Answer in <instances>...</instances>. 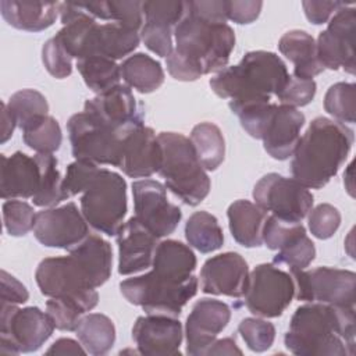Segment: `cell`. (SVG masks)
<instances>
[{"instance_id": "cell-1", "label": "cell", "mask_w": 356, "mask_h": 356, "mask_svg": "<svg viewBox=\"0 0 356 356\" xmlns=\"http://www.w3.org/2000/svg\"><path fill=\"white\" fill-rule=\"evenodd\" d=\"M174 38L175 47L165 64L170 75L184 82L225 68L235 47V33L228 24L206 21L186 8Z\"/></svg>"}, {"instance_id": "cell-2", "label": "cell", "mask_w": 356, "mask_h": 356, "mask_svg": "<svg viewBox=\"0 0 356 356\" xmlns=\"http://www.w3.org/2000/svg\"><path fill=\"white\" fill-rule=\"evenodd\" d=\"M284 342L298 356H353L355 307L317 302L299 306L291 317Z\"/></svg>"}, {"instance_id": "cell-3", "label": "cell", "mask_w": 356, "mask_h": 356, "mask_svg": "<svg viewBox=\"0 0 356 356\" xmlns=\"http://www.w3.org/2000/svg\"><path fill=\"white\" fill-rule=\"evenodd\" d=\"M353 140V131L345 124L316 117L292 154V178L307 189L325 186L346 161Z\"/></svg>"}, {"instance_id": "cell-4", "label": "cell", "mask_w": 356, "mask_h": 356, "mask_svg": "<svg viewBox=\"0 0 356 356\" xmlns=\"http://www.w3.org/2000/svg\"><path fill=\"white\" fill-rule=\"evenodd\" d=\"M289 78L285 63L275 53L254 50L246 53L236 65L225 67L210 79L213 92L229 99V108L249 103H270Z\"/></svg>"}, {"instance_id": "cell-5", "label": "cell", "mask_w": 356, "mask_h": 356, "mask_svg": "<svg viewBox=\"0 0 356 356\" xmlns=\"http://www.w3.org/2000/svg\"><path fill=\"white\" fill-rule=\"evenodd\" d=\"M163 150L159 174L164 186L188 206H197L210 192V178L200 164L189 138L177 132L157 135Z\"/></svg>"}, {"instance_id": "cell-6", "label": "cell", "mask_w": 356, "mask_h": 356, "mask_svg": "<svg viewBox=\"0 0 356 356\" xmlns=\"http://www.w3.org/2000/svg\"><path fill=\"white\" fill-rule=\"evenodd\" d=\"M120 291L129 303L142 307L147 314L178 317L188 300L196 295L197 278L192 275L186 281H175L150 270L121 281Z\"/></svg>"}, {"instance_id": "cell-7", "label": "cell", "mask_w": 356, "mask_h": 356, "mask_svg": "<svg viewBox=\"0 0 356 356\" xmlns=\"http://www.w3.org/2000/svg\"><path fill=\"white\" fill-rule=\"evenodd\" d=\"M81 213L97 232L115 236L127 216V182L107 168H100L81 196Z\"/></svg>"}, {"instance_id": "cell-8", "label": "cell", "mask_w": 356, "mask_h": 356, "mask_svg": "<svg viewBox=\"0 0 356 356\" xmlns=\"http://www.w3.org/2000/svg\"><path fill=\"white\" fill-rule=\"evenodd\" d=\"M67 129L75 160L120 168L125 136L131 129L128 132L117 131L86 111L71 115Z\"/></svg>"}, {"instance_id": "cell-9", "label": "cell", "mask_w": 356, "mask_h": 356, "mask_svg": "<svg viewBox=\"0 0 356 356\" xmlns=\"http://www.w3.org/2000/svg\"><path fill=\"white\" fill-rule=\"evenodd\" d=\"M35 280L44 296L74 300L86 313L99 302L89 275L72 254L43 259L35 271Z\"/></svg>"}, {"instance_id": "cell-10", "label": "cell", "mask_w": 356, "mask_h": 356, "mask_svg": "<svg viewBox=\"0 0 356 356\" xmlns=\"http://www.w3.org/2000/svg\"><path fill=\"white\" fill-rule=\"evenodd\" d=\"M56 325L51 317L36 306L19 309L17 305H1L0 353H31L44 345Z\"/></svg>"}, {"instance_id": "cell-11", "label": "cell", "mask_w": 356, "mask_h": 356, "mask_svg": "<svg viewBox=\"0 0 356 356\" xmlns=\"http://www.w3.org/2000/svg\"><path fill=\"white\" fill-rule=\"evenodd\" d=\"M295 296V282L289 273L263 263L249 273L245 306L256 317L281 316Z\"/></svg>"}, {"instance_id": "cell-12", "label": "cell", "mask_w": 356, "mask_h": 356, "mask_svg": "<svg viewBox=\"0 0 356 356\" xmlns=\"http://www.w3.org/2000/svg\"><path fill=\"white\" fill-rule=\"evenodd\" d=\"M295 282V296L305 302L355 307L356 274L350 270L316 267L289 271Z\"/></svg>"}, {"instance_id": "cell-13", "label": "cell", "mask_w": 356, "mask_h": 356, "mask_svg": "<svg viewBox=\"0 0 356 356\" xmlns=\"http://www.w3.org/2000/svg\"><path fill=\"white\" fill-rule=\"evenodd\" d=\"M254 203L281 220L300 222L313 207L312 192L293 178L266 174L253 188Z\"/></svg>"}, {"instance_id": "cell-14", "label": "cell", "mask_w": 356, "mask_h": 356, "mask_svg": "<svg viewBox=\"0 0 356 356\" xmlns=\"http://www.w3.org/2000/svg\"><path fill=\"white\" fill-rule=\"evenodd\" d=\"M135 217L157 238L172 234L181 218L182 211L177 204L167 199V188L150 178L132 182Z\"/></svg>"}, {"instance_id": "cell-15", "label": "cell", "mask_w": 356, "mask_h": 356, "mask_svg": "<svg viewBox=\"0 0 356 356\" xmlns=\"http://www.w3.org/2000/svg\"><path fill=\"white\" fill-rule=\"evenodd\" d=\"M355 26L356 10L348 4L330 18L316 42L317 58L324 68L355 74Z\"/></svg>"}, {"instance_id": "cell-16", "label": "cell", "mask_w": 356, "mask_h": 356, "mask_svg": "<svg viewBox=\"0 0 356 356\" xmlns=\"http://www.w3.org/2000/svg\"><path fill=\"white\" fill-rule=\"evenodd\" d=\"M33 235L43 246L71 250L89 235V224L74 202L36 213Z\"/></svg>"}, {"instance_id": "cell-17", "label": "cell", "mask_w": 356, "mask_h": 356, "mask_svg": "<svg viewBox=\"0 0 356 356\" xmlns=\"http://www.w3.org/2000/svg\"><path fill=\"white\" fill-rule=\"evenodd\" d=\"M231 309L218 299L203 298L197 300L185 323L186 353L202 356L217 339V335L228 325Z\"/></svg>"}, {"instance_id": "cell-18", "label": "cell", "mask_w": 356, "mask_h": 356, "mask_svg": "<svg viewBox=\"0 0 356 356\" xmlns=\"http://www.w3.org/2000/svg\"><path fill=\"white\" fill-rule=\"evenodd\" d=\"M202 292L243 298L249 285V267L235 252H225L207 259L200 270Z\"/></svg>"}, {"instance_id": "cell-19", "label": "cell", "mask_w": 356, "mask_h": 356, "mask_svg": "<svg viewBox=\"0 0 356 356\" xmlns=\"http://www.w3.org/2000/svg\"><path fill=\"white\" fill-rule=\"evenodd\" d=\"M132 338L140 355L175 356L181 353L182 324L167 314L140 316L132 327Z\"/></svg>"}, {"instance_id": "cell-20", "label": "cell", "mask_w": 356, "mask_h": 356, "mask_svg": "<svg viewBox=\"0 0 356 356\" xmlns=\"http://www.w3.org/2000/svg\"><path fill=\"white\" fill-rule=\"evenodd\" d=\"M83 111L121 132H128L136 125L143 124V114L138 107L134 93L129 86L121 83L86 100Z\"/></svg>"}, {"instance_id": "cell-21", "label": "cell", "mask_w": 356, "mask_h": 356, "mask_svg": "<svg viewBox=\"0 0 356 356\" xmlns=\"http://www.w3.org/2000/svg\"><path fill=\"white\" fill-rule=\"evenodd\" d=\"M118 245V273L129 275L152 267L159 238L134 216L115 235Z\"/></svg>"}, {"instance_id": "cell-22", "label": "cell", "mask_w": 356, "mask_h": 356, "mask_svg": "<svg viewBox=\"0 0 356 356\" xmlns=\"http://www.w3.org/2000/svg\"><path fill=\"white\" fill-rule=\"evenodd\" d=\"M163 150L154 131L145 124L132 128L124 142L120 170L131 178H149L159 172Z\"/></svg>"}, {"instance_id": "cell-23", "label": "cell", "mask_w": 356, "mask_h": 356, "mask_svg": "<svg viewBox=\"0 0 356 356\" xmlns=\"http://www.w3.org/2000/svg\"><path fill=\"white\" fill-rule=\"evenodd\" d=\"M305 115L295 107L277 104L261 136L264 150L275 160L289 159L300 139Z\"/></svg>"}, {"instance_id": "cell-24", "label": "cell", "mask_w": 356, "mask_h": 356, "mask_svg": "<svg viewBox=\"0 0 356 356\" xmlns=\"http://www.w3.org/2000/svg\"><path fill=\"white\" fill-rule=\"evenodd\" d=\"M0 193L4 200L33 197L40 185V168L38 160L22 152L11 156H0Z\"/></svg>"}, {"instance_id": "cell-25", "label": "cell", "mask_w": 356, "mask_h": 356, "mask_svg": "<svg viewBox=\"0 0 356 356\" xmlns=\"http://www.w3.org/2000/svg\"><path fill=\"white\" fill-rule=\"evenodd\" d=\"M0 11L8 25L28 32H40L54 24L60 3L1 0Z\"/></svg>"}, {"instance_id": "cell-26", "label": "cell", "mask_w": 356, "mask_h": 356, "mask_svg": "<svg viewBox=\"0 0 356 356\" xmlns=\"http://www.w3.org/2000/svg\"><path fill=\"white\" fill-rule=\"evenodd\" d=\"M232 238L245 248H257L263 243V227L267 211L250 200H235L227 210Z\"/></svg>"}, {"instance_id": "cell-27", "label": "cell", "mask_w": 356, "mask_h": 356, "mask_svg": "<svg viewBox=\"0 0 356 356\" xmlns=\"http://www.w3.org/2000/svg\"><path fill=\"white\" fill-rule=\"evenodd\" d=\"M278 49L293 64V76L313 79L324 71L317 58L316 40L305 31L293 29L284 33L278 42Z\"/></svg>"}, {"instance_id": "cell-28", "label": "cell", "mask_w": 356, "mask_h": 356, "mask_svg": "<svg viewBox=\"0 0 356 356\" xmlns=\"http://www.w3.org/2000/svg\"><path fill=\"white\" fill-rule=\"evenodd\" d=\"M196 264V256L188 245L175 239H167L159 242L152 270L175 281H186L193 275Z\"/></svg>"}, {"instance_id": "cell-29", "label": "cell", "mask_w": 356, "mask_h": 356, "mask_svg": "<svg viewBox=\"0 0 356 356\" xmlns=\"http://www.w3.org/2000/svg\"><path fill=\"white\" fill-rule=\"evenodd\" d=\"M89 275L95 288L102 286L111 275L113 249L100 235L89 234L78 246L70 250Z\"/></svg>"}, {"instance_id": "cell-30", "label": "cell", "mask_w": 356, "mask_h": 356, "mask_svg": "<svg viewBox=\"0 0 356 356\" xmlns=\"http://www.w3.org/2000/svg\"><path fill=\"white\" fill-rule=\"evenodd\" d=\"M120 70L127 86L140 93H152L164 82L161 64L145 53L131 54L122 61Z\"/></svg>"}, {"instance_id": "cell-31", "label": "cell", "mask_w": 356, "mask_h": 356, "mask_svg": "<svg viewBox=\"0 0 356 356\" xmlns=\"http://www.w3.org/2000/svg\"><path fill=\"white\" fill-rule=\"evenodd\" d=\"M75 332L86 353L93 356L106 355L115 342V327L111 318L102 313L82 316Z\"/></svg>"}, {"instance_id": "cell-32", "label": "cell", "mask_w": 356, "mask_h": 356, "mask_svg": "<svg viewBox=\"0 0 356 356\" xmlns=\"http://www.w3.org/2000/svg\"><path fill=\"white\" fill-rule=\"evenodd\" d=\"M191 142L196 156L207 171H214L224 161L225 140L221 129L213 122H200L192 128Z\"/></svg>"}, {"instance_id": "cell-33", "label": "cell", "mask_w": 356, "mask_h": 356, "mask_svg": "<svg viewBox=\"0 0 356 356\" xmlns=\"http://www.w3.org/2000/svg\"><path fill=\"white\" fill-rule=\"evenodd\" d=\"M188 243L200 253H211L224 243V234L218 220L209 211H195L185 224Z\"/></svg>"}, {"instance_id": "cell-34", "label": "cell", "mask_w": 356, "mask_h": 356, "mask_svg": "<svg viewBox=\"0 0 356 356\" xmlns=\"http://www.w3.org/2000/svg\"><path fill=\"white\" fill-rule=\"evenodd\" d=\"M76 68L89 89L95 93H103L120 83V65L107 57H86L76 60Z\"/></svg>"}, {"instance_id": "cell-35", "label": "cell", "mask_w": 356, "mask_h": 356, "mask_svg": "<svg viewBox=\"0 0 356 356\" xmlns=\"http://www.w3.org/2000/svg\"><path fill=\"white\" fill-rule=\"evenodd\" d=\"M40 168V185L38 193L32 197L35 206L54 207L60 202L68 199L63 189V178L57 168V159L53 154L35 156Z\"/></svg>"}, {"instance_id": "cell-36", "label": "cell", "mask_w": 356, "mask_h": 356, "mask_svg": "<svg viewBox=\"0 0 356 356\" xmlns=\"http://www.w3.org/2000/svg\"><path fill=\"white\" fill-rule=\"evenodd\" d=\"M24 143L40 154H53L63 142L58 121L51 115H43L22 129Z\"/></svg>"}, {"instance_id": "cell-37", "label": "cell", "mask_w": 356, "mask_h": 356, "mask_svg": "<svg viewBox=\"0 0 356 356\" xmlns=\"http://www.w3.org/2000/svg\"><path fill=\"white\" fill-rule=\"evenodd\" d=\"M7 107L15 118L17 127L21 129L49 113L46 97L35 89H21L15 92L8 99Z\"/></svg>"}, {"instance_id": "cell-38", "label": "cell", "mask_w": 356, "mask_h": 356, "mask_svg": "<svg viewBox=\"0 0 356 356\" xmlns=\"http://www.w3.org/2000/svg\"><path fill=\"white\" fill-rule=\"evenodd\" d=\"M324 110L341 124H353L356 118V85L353 82L331 85L324 96Z\"/></svg>"}, {"instance_id": "cell-39", "label": "cell", "mask_w": 356, "mask_h": 356, "mask_svg": "<svg viewBox=\"0 0 356 356\" xmlns=\"http://www.w3.org/2000/svg\"><path fill=\"white\" fill-rule=\"evenodd\" d=\"M316 257V248L313 241L305 234L293 238L274 256V264H285L289 271L305 270Z\"/></svg>"}, {"instance_id": "cell-40", "label": "cell", "mask_w": 356, "mask_h": 356, "mask_svg": "<svg viewBox=\"0 0 356 356\" xmlns=\"http://www.w3.org/2000/svg\"><path fill=\"white\" fill-rule=\"evenodd\" d=\"M4 228L11 236H24L35 227L36 213L33 207L18 199H8L3 203Z\"/></svg>"}, {"instance_id": "cell-41", "label": "cell", "mask_w": 356, "mask_h": 356, "mask_svg": "<svg viewBox=\"0 0 356 356\" xmlns=\"http://www.w3.org/2000/svg\"><path fill=\"white\" fill-rule=\"evenodd\" d=\"M238 332L253 352H264L270 349L275 339V327L273 323L257 317L243 318L238 325Z\"/></svg>"}, {"instance_id": "cell-42", "label": "cell", "mask_w": 356, "mask_h": 356, "mask_svg": "<svg viewBox=\"0 0 356 356\" xmlns=\"http://www.w3.org/2000/svg\"><path fill=\"white\" fill-rule=\"evenodd\" d=\"M275 103H249L232 108L231 111L238 115L242 128L256 139H261L267 122L275 108Z\"/></svg>"}, {"instance_id": "cell-43", "label": "cell", "mask_w": 356, "mask_h": 356, "mask_svg": "<svg viewBox=\"0 0 356 356\" xmlns=\"http://www.w3.org/2000/svg\"><path fill=\"white\" fill-rule=\"evenodd\" d=\"M142 11L145 17L143 22L175 28L185 14V1H179V0L142 1Z\"/></svg>"}, {"instance_id": "cell-44", "label": "cell", "mask_w": 356, "mask_h": 356, "mask_svg": "<svg viewBox=\"0 0 356 356\" xmlns=\"http://www.w3.org/2000/svg\"><path fill=\"white\" fill-rule=\"evenodd\" d=\"M306 232L302 222H291L268 216L263 227V242L271 250H278L293 238Z\"/></svg>"}, {"instance_id": "cell-45", "label": "cell", "mask_w": 356, "mask_h": 356, "mask_svg": "<svg viewBox=\"0 0 356 356\" xmlns=\"http://www.w3.org/2000/svg\"><path fill=\"white\" fill-rule=\"evenodd\" d=\"M46 313L51 317L57 330L75 331L85 310L74 300L63 298H50L46 302Z\"/></svg>"}, {"instance_id": "cell-46", "label": "cell", "mask_w": 356, "mask_h": 356, "mask_svg": "<svg viewBox=\"0 0 356 356\" xmlns=\"http://www.w3.org/2000/svg\"><path fill=\"white\" fill-rule=\"evenodd\" d=\"M42 61L47 72L54 78L63 79L70 76L72 72V57L68 54L57 36H53L44 42L42 47Z\"/></svg>"}, {"instance_id": "cell-47", "label": "cell", "mask_w": 356, "mask_h": 356, "mask_svg": "<svg viewBox=\"0 0 356 356\" xmlns=\"http://www.w3.org/2000/svg\"><path fill=\"white\" fill-rule=\"evenodd\" d=\"M309 229L318 239L331 238L341 225L339 210L330 204L321 203L309 211Z\"/></svg>"}, {"instance_id": "cell-48", "label": "cell", "mask_w": 356, "mask_h": 356, "mask_svg": "<svg viewBox=\"0 0 356 356\" xmlns=\"http://www.w3.org/2000/svg\"><path fill=\"white\" fill-rule=\"evenodd\" d=\"M317 85L314 79H306V78H298L293 75H289L286 83L281 89V92L277 95V99L280 100V104L291 106V107H303L309 104L316 95Z\"/></svg>"}, {"instance_id": "cell-49", "label": "cell", "mask_w": 356, "mask_h": 356, "mask_svg": "<svg viewBox=\"0 0 356 356\" xmlns=\"http://www.w3.org/2000/svg\"><path fill=\"white\" fill-rule=\"evenodd\" d=\"M100 167L92 161L86 160H75L68 164L65 177L63 178V189L68 197L82 193L89 182L99 172Z\"/></svg>"}, {"instance_id": "cell-50", "label": "cell", "mask_w": 356, "mask_h": 356, "mask_svg": "<svg viewBox=\"0 0 356 356\" xmlns=\"http://www.w3.org/2000/svg\"><path fill=\"white\" fill-rule=\"evenodd\" d=\"M172 33H174V28L157 25V24H147V22H143L139 32L140 40L145 43V46L150 51L165 58L174 50Z\"/></svg>"}, {"instance_id": "cell-51", "label": "cell", "mask_w": 356, "mask_h": 356, "mask_svg": "<svg viewBox=\"0 0 356 356\" xmlns=\"http://www.w3.org/2000/svg\"><path fill=\"white\" fill-rule=\"evenodd\" d=\"M110 22H117L128 29L140 32L143 25V11L142 1L136 0H121L108 1Z\"/></svg>"}, {"instance_id": "cell-52", "label": "cell", "mask_w": 356, "mask_h": 356, "mask_svg": "<svg viewBox=\"0 0 356 356\" xmlns=\"http://www.w3.org/2000/svg\"><path fill=\"white\" fill-rule=\"evenodd\" d=\"M227 0H199L185 1L186 11L210 22L227 24Z\"/></svg>"}, {"instance_id": "cell-53", "label": "cell", "mask_w": 356, "mask_h": 356, "mask_svg": "<svg viewBox=\"0 0 356 356\" xmlns=\"http://www.w3.org/2000/svg\"><path fill=\"white\" fill-rule=\"evenodd\" d=\"M345 4L346 3L343 1H313V0L302 1V7L306 18L314 25H321L328 22L330 18Z\"/></svg>"}, {"instance_id": "cell-54", "label": "cell", "mask_w": 356, "mask_h": 356, "mask_svg": "<svg viewBox=\"0 0 356 356\" xmlns=\"http://www.w3.org/2000/svg\"><path fill=\"white\" fill-rule=\"evenodd\" d=\"M1 305H21L25 303L29 298V293L15 277L8 274L6 270H1Z\"/></svg>"}, {"instance_id": "cell-55", "label": "cell", "mask_w": 356, "mask_h": 356, "mask_svg": "<svg viewBox=\"0 0 356 356\" xmlns=\"http://www.w3.org/2000/svg\"><path fill=\"white\" fill-rule=\"evenodd\" d=\"M263 3L261 1H228L227 3V15L228 19L236 24H250L257 19L260 15Z\"/></svg>"}, {"instance_id": "cell-56", "label": "cell", "mask_w": 356, "mask_h": 356, "mask_svg": "<svg viewBox=\"0 0 356 356\" xmlns=\"http://www.w3.org/2000/svg\"><path fill=\"white\" fill-rule=\"evenodd\" d=\"M46 355H86L82 343L71 338H60L46 350Z\"/></svg>"}, {"instance_id": "cell-57", "label": "cell", "mask_w": 356, "mask_h": 356, "mask_svg": "<svg viewBox=\"0 0 356 356\" xmlns=\"http://www.w3.org/2000/svg\"><path fill=\"white\" fill-rule=\"evenodd\" d=\"M207 356L213 355H242V350L236 346V342L234 338H222L216 339L204 352Z\"/></svg>"}, {"instance_id": "cell-58", "label": "cell", "mask_w": 356, "mask_h": 356, "mask_svg": "<svg viewBox=\"0 0 356 356\" xmlns=\"http://www.w3.org/2000/svg\"><path fill=\"white\" fill-rule=\"evenodd\" d=\"M17 127L15 118L10 113L6 103H1V143H6L14 132V128Z\"/></svg>"}, {"instance_id": "cell-59", "label": "cell", "mask_w": 356, "mask_h": 356, "mask_svg": "<svg viewBox=\"0 0 356 356\" xmlns=\"http://www.w3.org/2000/svg\"><path fill=\"white\" fill-rule=\"evenodd\" d=\"M352 171H353V161L348 165L346 171L343 172V184H345V188L348 189L349 195L353 196V179H352Z\"/></svg>"}]
</instances>
